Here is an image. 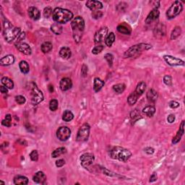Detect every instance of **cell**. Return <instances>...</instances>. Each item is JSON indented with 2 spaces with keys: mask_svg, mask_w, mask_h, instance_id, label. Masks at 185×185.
<instances>
[{
  "mask_svg": "<svg viewBox=\"0 0 185 185\" xmlns=\"http://www.w3.org/2000/svg\"><path fill=\"white\" fill-rule=\"evenodd\" d=\"M73 86V82L68 78H64L61 79L60 81V88L62 91L70 90Z\"/></svg>",
  "mask_w": 185,
  "mask_h": 185,
  "instance_id": "e0dca14e",
  "label": "cell"
},
{
  "mask_svg": "<svg viewBox=\"0 0 185 185\" xmlns=\"http://www.w3.org/2000/svg\"><path fill=\"white\" fill-rule=\"evenodd\" d=\"M157 180V174L155 173H153L151 176L150 177V182H154Z\"/></svg>",
  "mask_w": 185,
  "mask_h": 185,
  "instance_id": "9f6ffc18",
  "label": "cell"
},
{
  "mask_svg": "<svg viewBox=\"0 0 185 185\" xmlns=\"http://www.w3.org/2000/svg\"><path fill=\"white\" fill-rule=\"evenodd\" d=\"M125 88H126V86H125L124 84H123V83L116 84V85L113 86V89H114V90L116 92H117V93H121V92H124V90H125Z\"/></svg>",
  "mask_w": 185,
  "mask_h": 185,
  "instance_id": "74e56055",
  "label": "cell"
},
{
  "mask_svg": "<svg viewBox=\"0 0 185 185\" xmlns=\"http://www.w3.org/2000/svg\"><path fill=\"white\" fill-rule=\"evenodd\" d=\"M49 92H52L53 91H54V88H53V85H49Z\"/></svg>",
  "mask_w": 185,
  "mask_h": 185,
  "instance_id": "680465c9",
  "label": "cell"
},
{
  "mask_svg": "<svg viewBox=\"0 0 185 185\" xmlns=\"http://www.w3.org/2000/svg\"><path fill=\"white\" fill-rule=\"evenodd\" d=\"M58 106H59V103H58L57 100L52 99V100L50 101V103H49V109H50L51 111H55L56 109H58Z\"/></svg>",
  "mask_w": 185,
  "mask_h": 185,
  "instance_id": "ab89813d",
  "label": "cell"
},
{
  "mask_svg": "<svg viewBox=\"0 0 185 185\" xmlns=\"http://www.w3.org/2000/svg\"><path fill=\"white\" fill-rule=\"evenodd\" d=\"M111 158L118 160L121 162H127L132 156V153L130 150L125 149L122 147H114L109 152Z\"/></svg>",
  "mask_w": 185,
  "mask_h": 185,
  "instance_id": "277c9868",
  "label": "cell"
},
{
  "mask_svg": "<svg viewBox=\"0 0 185 185\" xmlns=\"http://www.w3.org/2000/svg\"><path fill=\"white\" fill-rule=\"evenodd\" d=\"M116 29H117L118 32H119L120 33L125 34V35H130L132 33V29L130 28V26L125 23L119 24Z\"/></svg>",
  "mask_w": 185,
  "mask_h": 185,
  "instance_id": "d6986e66",
  "label": "cell"
},
{
  "mask_svg": "<svg viewBox=\"0 0 185 185\" xmlns=\"http://www.w3.org/2000/svg\"><path fill=\"white\" fill-rule=\"evenodd\" d=\"M183 10V5L181 1H176L171 5L170 7L169 8L166 12V17L168 19L175 18L176 16H178L181 13Z\"/></svg>",
  "mask_w": 185,
  "mask_h": 185,
  "instance_id": "8992f818",
  "label": "cell"
},
{
  "mask_svg": "<svg viewBox=\"0 0 185 185\" xmlns=\"http://www.w3.org/2000/svg\"><path fill=\"white\" fill-rule=\"evenodd\" d=\"M15 46H16L17 49H18L19 51L25 54V55H30V54H31V48L30 47V46H29L28 44L23 42H20L18 43V44H15Z\"/></svg>",
  "mask_w": 185,
  "mask_h": 185,
  "instance_id": "4fadbf2b",
  "label": "cell"
},
{
  "mask_svg": "<svg viewBox=\"0 0 185 185\" xmlns=\"http://www.w3.org/2000/svg\"><path fill=\"white\" fill-rule=\"evenodd\" d=\"M1 83L8 89H11L12 90V89L14 88V83H13V81L11 79L7 78V77H3V78H1Z\"/></svg>",
  "mask_w": 185,
  "mask_h": 185,
  "instance_id": "4316f807",
  "label": "cell"
},
{
  "mask_svg": "<svg viewBox=\"0 0 185 185\" xmlns=\"http://www.w3.org/2000/svg\"><path fill=\"white\" fill-rule=\"evenodd\" d=\"M15 101H16V102L18 103V104H20V105L24 104L25 103V101H26L25 98L23 96V95H18V96L15 97Z\"/></svg>",
  "mask_w": 185,
  "mask_h": 185,
  "instance_id": "f6af8a7d",
  "label": "cell"
},
{
  "mask_svg": "<svg viewBox=\"0 0 185 185\" xmlns=\"http://www.w3.org/2000/svg\"><path fill=\"white\" fill-rule=\"evenodd\" d=\"M114 41H115V35H114V33L111 32L107 36V37L106 38V45L109 46V47H111V46H112V44L114 43Z\"/></svg>",
  "mask_w": 185,
  "mask_h": 185,
  "instance_id": "d6a6232c",
  "label": "cell"
},
{
  "mask_svg": "<svg viewBox=\"0 0 185 185\" xmlns=\"http://www.w3.org/2000/svg\"><path fill=\"white\" fill-rule=\"evenodd\" d=\"M3 36L5 41L8 43H12L15 38H18L21 31L20 28L13 26L7 19L3 21Z\"/></svg>",
  "mask_w": 185,
  "mask_h": 185,
  "instance_id": "6da1fadb",
  "label": "cell"
},
{
  "mask_svg": "<svg viewBox=\"0 0 185 185\" xmlns=\"http://www.w3.org/2000/svg\"><path fill=\"white\" fill-rule=\"evenodd\" d=\"M25 38V32H22L20 34V36L18 37L17 38V41L15 44H18V43H20L22 42V41H23Z\"/></svg>",
  "mask_w": 185,
  "mask_h": 185,
  "instance_id": "c3c4849f",
  "label": "cell"
},
{
  "mask_svg": "<svg viewBox=\"0 0 185 185\" xmlns=\"http://www.w3.org/2000/svg\"><path fill=\"white\" fill-rule=\"evenodd\" d=\"M73 18V13L69 10L57 7L54 10L52 14V18L56 23L64 24Z\"/></svg>",
  "mask_w": 185,
  "mask_h": 185,
  "instance_id": "3957f363",
  "label": "cell"
},
{
  "mask_svg": "<svg viewBox=\"0 0 185 185\" xmlns=\"http://www.w3.org/2000/svg\"><path fill=\"white\" fill-rule=\"evenodd\" d=\"M71 136V130L67 127H61L56 131V137L60 141H67Z\"/></svg>",
  "mask_w": 185,
  "mask_h": 185,
  "instance_id": "30bf717a",
  "label": "cell"
},
{
  "mask_svg": "<svg viewBox=\"0 0 185 185\" xmlns=\"http://www.w3.org/2000/svg\"><path fill=\"white\" fill-rule=\"evenodd\" d=\"M105 85L104 81H103L102 80H101L100 78H95L94 79V83H93V90L95 92H98L101 90V88L104 87V85Z\"/></svg>",
  "mask_w": 185,
  "mask_h": 185,
  "instance_id": "7402d4cb",
  "label": "cell"
},
{
  "mask_svg": "<svg viewBox=\"0 0 185 185\" xmlns=\"http://www.w3.org/2000/svg\"><path fill=\"white\" fill-rule=\"evenodd\" d=\"M51 31L54 33H55L56 35H60L61 33H62L63 28L61 24L54 23L51 26Z\"/></svg>",
  "mask_w": 185,
  "mask_h": 185,
  "instance_id": "4dcf8cb0",
  "label": "cell"
},
{
  "mask_svg": "<svg viewBox=\"0 0 185 185\" xmlns=\"http://www.w3.org/2000/svg\"><path fill=\"white\" fill-rule=\"evenodd\" d=\"M104 46H102V45L95 46L94 49L92 50V53L93 54H100L103 50H104Z\"/></svg>",
  "mask_w": 185,
  "mask_h": 185,
  "instance_id": "ee69618b",
  "label": "cell"
},
{
  "mask_svg": "<svg viewBox=\"0 0 185 185\" xmlns=\"http://www.w3.org/2000/svg\"><path fill=\"white\" fill-rule=\"evenodd\" d=\"M33 180L37 184H44L46 181V176L43 171H38L33 177Z\"/></svg>",
  "mask_w": 185,
  "mask_h": 185,
  "instance_id": "ac0fdd59",
  "label": "cell"
},
{
  "mask_svg": "<svg viewBox=\"0 0 185 185\" xmlns=\"http://www.w3.org/2000/svg\"><path fill=\"white\" fill-rule=\"evenodd\" d=\"M144 151L148 155H151L154 153V149L153 148H150V147H148V148H145L144 149Z\"/></svg>",
  "mask_w": 185,
  "mask_h": 185,
  "instance_id": "f5cc1de1",
  "label": "cell"
},
{
  "mask_svg": "<svg viewBox=\"0 0 185 185\" xmlns=\"http://www.w3.org/2000/svg\"><path fill=\"white\" fill-rule=\"evenodd\" d=\"M164 82L168 86H170V85H172V79H171L170 75H166L164 78Z\"/></svg>",
  "mask_w": 185,
  "mask_h": 185,
  "instance_id": "bcb514c9",
  "label": "cell"
},
{
  "mask_svg": "<svg viewBox=\"0 0 185 185\" xmlns=\"http://www.w3.org/2000/svg\"><path fill=\"white\" fill-rule=\"evenodd\" d=\"M151 47L152 46L150 44H144V43L136 44V45L131 46L125 51L124 56L125 58L135 57V56H138L139 54L142 53V51L148 50V49H151Z\"/></svg>",
  "mask_w": 185,
  "mask_h": 185,
  "instance_id": "5b68a950",
  "label": "cell"
},
{
  "mask_svg": "<svg viewBox=\"0 0 185 185\" xmlns=\"http://www.w3.org/2000/svg\"><path fill=\"white\" fill-rule=\"evenodd\" d=\"M102 16H103V13L101 11H98V10L93 11L92 13V17L94 19H99L102 18Z\"/></svg>",
  "mask_w": 185,
  "mask_h": 185,
  "instance_id": "7dc6e473",
  "label": "cell"
},
{
  "mask_svg": "<svg viewBox=\"0 0 185 185\" xmlns=\"http://www.w3.org/2000/svg\"><path fill=\"white\" fill-rule=\"evenodd\" d=\"M1 124L7 127H10L12 125V116L10 114H7L5 116V119L1 121Z\"/></svg>",
  "mask_w": 185,
  "mask_h": 185,
  "instance_id": "f35d334b",
  "label": "cell"
},
{
  "mask_svg": "<svg viewBox=\"0 0 185 185\" xmlns=\"http://www.w3.org/2000/svg\"><path fill=\"white\" fill-rule=\"evenodd\" d=\"M44 100V95L41 90H39L35 83L31 86V103L33 105H38Z\"/></svg>",
  "mask_w": 185,
  "mask_h": 185,
  "instance_id": "52a82bcc",
  "label": "cell"
},
{
  "mask_svg": "<svg viewBox=\"0 0 185 185\" xmlns=\"http://www.w3.org/2000/svg\"><path fill=\"white\" fill-rule=\"evenodd\" d=\"M184 121H182L179 131H178L177 133H176V136L173 138L172 143L176 144L179 143V142L181 140V137H182V135H184Z\"/></svg>",
  "mask_w": 185,
  "mask_h": 185,
  "instance_id": "ffe728a7",
  "label": "cell"
},
{
  "mask_svg": "<svg viewBox=\"0 0 185 185\" xmlns=\"http://www.w3.org/2000/svg\"><path fill=\"white\" fill-rule=\"evenodd\" d=\"M86 6L92 12L103 8L102 3L99 1H95V0H89L86 2Z\"/></svg>",
  "mask_w": 185,
  "mask_h": 185,
  "instance_id": "9a60e30c",
  "label": "cell"
},
{
  "mask_svg": "<svg viewBox=\"0 0 185 185\" xmlns=\"http://www.w3.org/2000/svg\"><path fill=\"white\" fill-rule=\"evenodd\" d=\"M104 58L107 61L108 64H109V67H111L113 64V61H114V56L111 54H106L104 55Z\"/></svg>",
  "mask_w": 185,
  "mask_h": 185,
  "instance_id": "60d3db41",
  "label": "cell"
},
{
  "mask_svg": "<svg viewBox=\"0 0 185 185\" xmlns=\"http://www.w3.org/2000/svg\"><path fill=\"white\" fill-rule=\"evenodd\" d=\"M73 118H74V115H73V114L70 111L66 110L64 113H63L62 119L64 121H67V122H68V121H70L73 120Z\"/></svg>",
  "mask_w": 185,
  "mask_h": 185,
  "instance_id": "8d00e7d4",
  "label": "cell"
},
{
  "mask_svg": "<svg viewBox=\"0 0 185 185\" xmlns=\"http://www.w3.org/2000/svg\"><path fill=\"white\" fill-rule=\"evenodd\" d=\"M15 62V57L13 55L9 54L2 57L0 60V64L1 66H9Z\"/></svg>",
  "mask_w": 185,
  "mask_h": 185,
  "instance_id": "44dd1931",
  "label": "cell"
},
{
  "mask_svg": "<svg viewBox=\"0 0 185 185\" xmlns=\"http://www.w3.org/2000/svg\"><path fill=\"white\" fill-rule=\"evenodd\" d=\"M159 15H160V13H159L158 9L154 8V9L152 10L151 12L149 13L148 16H147L146 19H145V23L150 24L151 23H153V21H155V20H156L158 18Z\"/></svg>",
  "mask_w": 185,
  "mask_h": 185,
  "instance_id": "5bb4252c",
  "label": "cell"
},
{
  "mask_svg": "<svg viewBox=\"0 0 185 185\" xmlns=\"http://www.w3.org/2000/svg\"><path fill=\"white\" fill-rule=\"evenodd\" d=\"M66 153H67V149L64 148V147H61V148H59L56 149L55 150H54L53 153H51V156L53 158H57L60 156L61 155H63V154Z\"/></svg>",
  "mask_w": 185,
  "mask_h": 185,
  "instance_id": "836d02e7",
  "label": "cell"
},
{
  "mask_svg": "<svg viewBox=\"0 0 185 185\" xmlns=\"http://www.w3.org/2000/svg\"><path fill=\"white\" fill-rule=\"evenodd\" d=\"M138 116H140V112H138V111H134L131 113L132 119H135V117H138Z\"/></svg>",
  "mask_w": 185,
  "mask_h": 185,
  "instance_id": "11a10c76",
  "label": "cell"
},
{
  "mask_svg": "<svg viewBox=\"0 0 185 185\" xmlns=\"http://www.w3.org/2000/svg\"><path fill=\"white\" fill-rule=\"evenodd\" d=\"M71 27L73 29V38L75 41L79 43L82 38V35L85 28V21L83 18L80 16H78L73 20L71 23Z\"/></svg>",
  "mask_w": 185,
  "mask_h": 185,
  "instance_id": "7a4b0ae2",
  "label": "cell"
},
{
  "mask_svg": "<svg viewBox=\"0 0 185 185\" xmlns=\"http://www.w3.org/2000/svg\"><path fill=\"white\" fill-rule=\"evenodd\" d=\"M90 127L88 123H85L79 129V131L77 135V141L85 142L88 140L90 135Z\"/></svg>",
  "mask_w": 185,
  "mask_h": 185,
  "instance_id": "ba28073f",
  "label": "cell"
},
{
  "mask_svg": "<svg viewBox=\"0 0 185 185\" xmlns=\"http://www.w3.org/2000/svg\"><path fill=\"white\" fill-rule=\"evenodd\" d=\"M145 89H146V84H145V82L142 81L140 82V83L137 85L136 89H135V91L136 92L138 95H140V96H141L144 93V92H145Z\"/></svg>",
  "mask_w": 185,
  "mask_h": 185,
  "instance_id": "f1b7e54d",
  "label": "cell"
},
{
  "mask_svg": "<svg viewBox=\"0 0 185 185\" xmlns=\"http://www.w3.org/2000/svg\"><path fill=\"white\" fill-rule=\"evenodd\" d=\"M87 73H88V67H87L86 65L83 64V67H82V70H81V75H83V77H85L86 76Z\"/></svg>",
  "mask_w": 185,
  "mask_h": 185,
  "instance_id": "816d5d0a",
  "label": "cell"
},
{
  "mask_svg": "<svg viewBox=\"0 0 185 185\" xmlns=\"http://www.w3.org/2000/svg\"><path fill=\"white\" fill-rule=\"evenodd\" d=\"M19 67H20V71L23 74H28L30 71V67H29V64H28L26 61H21L19 63Z\"/></svg>",
  "mask_w": 185,
  "mask_h": 185,
  "instance_id": "83f0119b",
  "label": "cell"
},
{
  "mask_svg": "<svg viewBox=\"0 0 185 185\" xmlns=\"http://www.w3.org/2000/svg\"><path fill=\"white\" fill-rule=\"evenodd\" d=\"M154 33H155V36H162L165 35V26L164 25H161V24H158L156 27H155V30H154Z\"/></svg>",
  "mask_w": 185,
  "mask_h": 185,
  "instance_id": "1f68e13d",
  "label": "cell"
},
{
  "mask_svg": "<svg viewBox=\"0 0 185 185\" xmlns=\"http://www.w3.org/2000/svg\"><path fill=\"white\" fill-rule=\"evenodd\" d=\"M181 33V29L179 26H176L174 28L171 34V40H175L177 38Z\"/></svg>",
  "mask_w": 185,
  "mask_h": 185,
  "instance_id": "d590c367",
  "label": "cell"
},
{
  "mask_svg": "<svg viewBox=\"0 0 185 185\" xmlns=\"http://www.w3.org/2000/svg\"><path fill=\"white\" fill-rule=\"evenodd\" d=\"M64 164H65V161L64 159H59V160L56 161V166L59 168L62 167Z\"/></svg>",
  "mask_w": 185,
  "mask_h": 185,
  "instance_id": "f907efd6",
  "label": "cell"
},
{
  "mask_svg": "<svg viewBox=\"0 0 185 185\" xmlns=\"http://www.w3.org/2000/svg\"><path fill=\"white\" fill-rule=\"evenodd\" d=\"M28 183V179L26 176L18 175L14 178V184L16 185H26Z\"/></svg>",
  "mask_w": 185,
  "mask_h": 185,
  "instance_id": "603a6c76",
  "label": "cell"
},
{
  "mask_svg": "<svg viewBox=\"0 0 185 185\" xmlns=\"http://www.w3.org/2000/svg\"><path fill=\"white\" fill-rule=\"evenodd\" d=\"M164 60L170 66H184V61L179 58L174 57L170 55H165L164 56Z\"/></svg>",
  "mask_w": 185,
  "mask_h": 185,
  "instance_id": "8fae6325",
  "label": "cell"
},
{
  "mask_svg": "<svg viewBox=\"0 0 185 185\" xmlns=\"http://www.w3.org/2000/svg\"><path fill=\"white\" fill-rule=\"evenodd\" d=\"M28 15L32 20H38L41 18V13L38 9H37L35 7H30L28 10Z\"/></svg>",
  "mask_w": 185,
  "mask_h": 185,
  "instance_id": "2e32d148",
  "label": "cell"
},
{
  "mask_svg": "<svg viewBox=\"0 0 185 185\" xmlns=\"http://www.w3.org/2000/svg\"><path fill=\"white\" fill-rule=\"evenodd\" d=\"M0 90H1V92L3 94H7L8 92V90H7V88H6L5 86H1V88H0Z\"/></svg>",
  "mask_w": 185,
  "mask_h": 185,
  "instance_id": "6f0895ef",
  "label": "cell"
},
{
  "mask_svg": "<svg viewBox=\"0 0 185 185\" xmlns=\"http://www.w3.org/2000/svg\"><path fill=\"white\" fill-rule=\"evenodd\" d=\"M95 161V156L92 153H84L80 156V162H81L82 166L86 169H89V168L92 166Z\"/></svg>",
  "mask_w": 185,
  "mask_h": 185,
  "instance_id": "9c48e42d",
  "label": "cell"
},
{
  "mask_svg": "<svg viewBox=\"0 0 185 185\" xmlns=\"http://www.w3.org/2000/svg\"><path fill=\"white\" fill-rule=\"evenodd\" d=\"M108 33V28L107 27H104L101 28L99 30H98L96 33L95 34L94 36V41H95V44H99L104 41V39L106 38Z\"/></svg>",
  "mask_w": 185,
  "mask_h": 185,
  "instance_id": "7c38bea8",
  "label": "cell"
},
{
  "mask_svg": "<svg viewBox=\"0 0 185 185\" xmlns=\"http://www.w3.org/2000/svg\"><path fill=\"white\" fill-rule=\"evenodd\" d=\"M71 50H70L69 47H67V46L62 47L60 49V51H59V55H60L61 57L63 58V59H69V58H70V56H71Z\"/></svg>",
  "mask_w": 185,
  "mask_h": 185,
  "instance_id": "d4e9b609",
  "label": "cell"
},
{
  "mask_svg": "<svg viewBox=\"0 0 185 185\" xmlns=\"http://www.w3.org/2000/svg\"><path fill=\"white\" fill-rule=\"evenodd\" d=\"M139 97H140V95H138L136 92L135 91L132 92L129 95V97L127 98L128 104H129L130 106H133L134 104H136L137 101H138Z\"/></svg>",
  "mask_w": 185,
  "mask_h": 185,
  "instance_id": "484cf974",
  "label": "cell"
},
{
  "mask_svg": "<svg viewBox=\"0 0 185 185\" xmlns=\"http://www.w3.org/2000/svg\"><path fill=\"white\" fill-rule=\"evenodd\" d=\"M0 183H1V184H5V183H4V182H3L2 181H0Z\"/></svg>",
  "mask_w": 185,
  "mask_h": 185,
  "instance_id": "91938a15",
  "label": "cell"
},
{
  "mask_svg": "<svg viewBox=\"0 0 185 185\" xmlns=\"http://www.w3.org/2000/svg\"><path fill=\"white\" fill-rule=\"evenodd\" d=\"M30 158L33 161H37L38 160V153L36 150H34L30 153Z\"/></svg>",
  "mask_w": 185,
  "mask_h": 185,
  "instance_id": "7bdbcfd3",
  "label": "cell"
},
{
  "mask_svg": "<svg viewBox=\"0 0 185 185\" xmlns=\"http://www.w3.org/2000/svg\"><path fill=\"white\" fill-rule=\"evenodd\" d=\"M167 121H169V123H173L175 121V116H174V114H170V115L167 117Z\"/></svg>",
  "mask_w": 185,
  "mask_h": 185,
  "instance_id": "db71d44e",
  "label": "cell"
},
{
  "mask_svg": "<svg viewBox=\"0 0 185 185\" xmlns=\"http://www.w3.org/2000/svg\"><path fill=\"white\" fill-rule=\"evenodd\" d=\"M53 12L54 11H53L52 8H51V7H46L44 10V17H45V18H49V17H50L51 15L53 14Z\"/></svg>",
  "mask_w": 185,
  "mask_h": 185,
  "instance_id": "b9f144b4",
  "label": "cell"
},
{
  "mask_svg": "<svg viewBox=\"0 0 185 185\" xmlns=\"http://www.w3.org/2000/svg\"><path fill=\"white\" fill-rule=\"evenodd\" d=\"M143 112L148 117H152L155 113V108L153 106H148L143 109Z\"/></svg>",
  "mask_w": 185,
  "mask_h": 185,
  "instance_id": "f546056e",
  "label": "cell"
},
{
  "mask_svg": "<svg viewBox=\"0 0 185 185\" xmlns=\"http://www.w3.org/2000/svg\"><path fill=\"white\" fill-rule=\"evenodd\" d=\"M158 96V92L154 89H150L147 92V98L150 102L155 103L156 101Z\"/></svg>",
  "mask_w": 185,
  "mask_h": 185,
  "instance_id": "cb8c5ba5",
  "label": "cell"
},
{
  "mask_svg": "<svg viewBox=\"0 0 185 185\" xmlns=\"http://www.w3.org/2000/svg\"><path fill=\"white\" fill-rule=\"evenodd\" d=\"M52 48H53V45L50 42H44V44L41 45V51L44 54H46V53H49L52 50Z\"/></svg>",
  "mask_w": 185,
  "mask_h": 185,
  "instance_id": "e575fe53",
  "label": "cell"
},
{
  "mask_svg": "<svg viewBox=\"0 0 185 185\" xmlns=\"http://www.w3.org/2000/svg\"><path fill=\"white\" fill-rule=\"evenodd\" d=\"M169 107H170L171 109H176L179 107V103L176 101H172L169 103Z\"/></svg>",
  "mask_w": 185,
  "mask_h": 185,
  "instance_id": "681fc988",
  "label": "cell"
}]
</instances>
